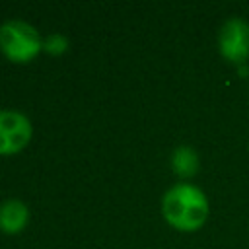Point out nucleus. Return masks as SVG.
Segmentation results:
<instances>
[{"instance_id": "obj_1", "label": "nucleus", "mask_w": 249, "mask_h": 249, "mask_svg": "<svg viewBox=\"0 0 249 249\" xmlns=\"http://www.w3.org/2000/svg\"><path fill=\"white\" fill-rule=\"evenodd\" d=\"M161 212L167 224L181 231H195L204 226L210 204L206 195L191 185V183H177L165 191L161 198Z\"/></svg>"}, {"instance_id": "obj_2", "label": "nucleus", "mask_w": 249, "mask_h": 249, "mask_svg": "<svg viewBox=\"0 0 249 249\" xmlns=\"http://www.w3.org/2000/svg\"><path fill=\"white\" fill-rule=\"evenodd\" d=\"M41 45L43 43L37 29L23 19H8L0 25V49L8 58L16 62L33 58Z\"/></svg>"}, {"instance_id": "obj_3", "label": "nucleus", "mask_w": 249, "mask_h": 249, "mask_svg": "<svg viewBox=\"0 0 249 249\" xmlns=\"http://www.w3.org/2000/svg\"><path fill=\"white\" fill-rule=\"evenodd\" d=\"M220 54L231 64H243L249 58V23L241 18L224 21L218 33Z\"/></svg>"}, {"instance_id": "obj_4", "label": "nucleus", "mask_w": 249, "mask_h": 249, "mask_svg": "<svg viewBox=\"0 0 249 249\" xmlns=\"http://www.w3.org/2000/svg\"><path fill=\"white\" fill-rule=\"evenodd\" d=\"M31 138L29 119L14 109H0V154L21 150Z\"/></svg>"}, {"instance_id": "obj_5", "label": "nucleus", "mask_w": 249, "mask_h": 249, "mask_svg": "<svg viewBox=\"0 0 249 249\" xmlns=\"http://www.w3.org/2000/svg\"><path fill=\"white\" fill-rule=\"evenodd\" d=\"M29 210L19 198H8L0 204V228L6 233H16L27 224Z\"/></svg>"}, {"instance_id": "obj_6", "label": "nucleus", "mask_w": 249, "mask_h": 249, "mask_svg": "<svg viewBox=\"0 0 249 249\" xmlns=\"http://www.w3.org/2000/svg\"><path fill=\"white\" fill-rule=\"evenodd\" d=\"M171 167L179 177H193L198 171V156L191 146H179L171 154Z\"/></svg>"}, {"instance_id": "obj_7", "label": "nucleus", "mask_w": 249, "mask_h": 249, "mask_svg": "<svg viewBox=\"0 0 249 249\" xmlns=\"http://www.w3.org/2000/svg\"><path fill=\"white\" fill-rule=\"evenodd\" d=\"M66 45H68V41H66V37L60 35V33H51V35L45 39V47H47V51H51V53H62V51L66 49Z\"/></svg>"}]
</instances>
